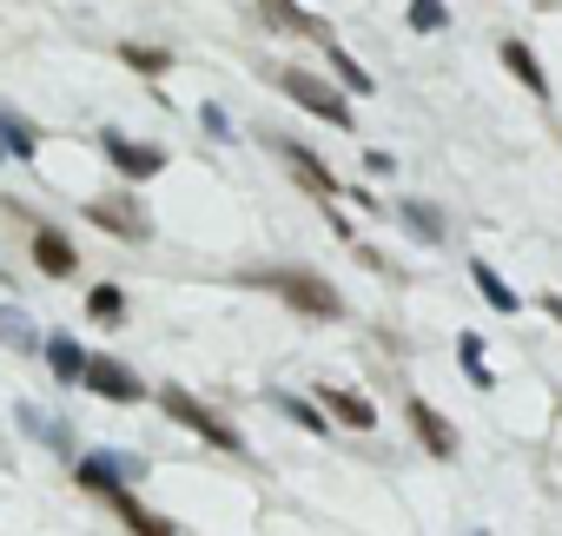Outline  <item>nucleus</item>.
I'll return each mask as SVG.
<instances>
[{
    "label": "nucleus",
    "mask_w": 562,
    "mask_h": 536,
    "mask_svg": "<svg viewBox=\"0 0 562 536\" xmlns=\"http://www.w3.org/2000/svg\"><path fill=\"white\" fill-rule=\"evenodd\" d=\"M199 126H205L212 139H232V120H225V107H199Z\"/></svg>",
    "instance_id": "25"
},
{
    "label": "nucleus",
    "mask_w": 562,
    "mask_h": 536,
    "mask_svg": "<svg viewBox=\"0 0 562 536\" xmlns=\"http://www.w3.org/2000/svg\"><path fill=\"white\" fill-rule=\"evenodd\" d=\"M0 325H8V312H0Z\"/></svg>",
    "instance_id": "27"
},
{
    "label": "nucleus",
    "mask_w": 562,
    "mask_h": 536,
    "mask_svg": "<svg viewBox=\"0 0 562 536\" xmlns=\"http://www.w3.org/2000/svg\"><path fill=\"white\" fill-rule=\"evenodd\" d=\"M271 80H278V93L299 100L305 113H318V120H331V126H358V120H351V100H345L331 80H318V74H305V67H278Z\"/></svg>",
    "instance_id": "3"
},
{
    "label": "nucleus",
    "mask_w": 562,
    "mask_h": 536,
    "mask_svg": "<svg viewBox=\"0 0 562 536\" xmlns=\"http://www.w3.org/2000/svg\"><path fill=\"white\" fill-rule=\"evenodd\" d=\"M542 312H549V319H555V325H562V299H555V292H549V299H542Z\"/></svg>",
    "instance_id": "26"
},
{
    "label": "nucleus",
    "mask_w": 562,
    "mask_h": 536,
    "mask_svg": "<svg viewBox=\"0 0 562 536\" xmlns=\"http://www.w3.org/2000/svg\"><path fill=\"white\" fill-rule=\"evenodd\" d=\"M325 54H331V74H338V93H345V100H351V93H358V100H364V93H378V80H371V74H364L338 41H325Z\"/></svg>",
    "instance_id": "16"
},
{
    "label": "nucleus",
    "mask_w": 562,
    "mask_h": 536,
    "mask_svg": "<svg viewBox=\"0 0 562 536\" xmlns=\"http://www.w3.org/2000/svg\"><path fill=\"white\" fill-rule=\"evenodd\" d=\"M80 384H87L93 398H106V404H139V398H146V384H139V378H133V371H126L120 358H100V351L87 358Z\"/></svg>",
    "instance_id": "4"
},
{
    "label": "nucleus",
    "mask_w": 562,
    "mask_h": 536,
    "mask_svg": "<svg viewBox=\"0 0 562 536\" xmlns=\"http://www.w3.org/2000/svg\"><path fill=\"white\" fill-rule=\"evenodd\" d=\"M457 358H463V371H470V384H483V391L496 384V378H490V365H483V338H476V332H463V338H457Z\"/></svg>",
    "instance_id": "23"
},
{
    "label": "nucleus",
    "mask_w": 562,
    "mask_h": 536,
    "mask_svg": "<svg viewBox=\"0 0 562 536\" xmlns=\"http://www.w3.org/2000/svg\"><path fill=\"white\" fill-rule=\"evenodd\" d=\"M0 153H14V159L27 166V159L41 153V133H34V126H21L14 113H0Z\"/></svg>",
    "instance_id": "19"
},
{
    "label": "nucleus",
    "mask_w": 562,
    "mask_h": 536,
    "mask_svg": "<svg viewBox=\"0 0 562 536\" xmlns=\"http://www.w3.org/2000/svg\"><path fill=\"white\" fill-rule=\"evenodd\" d=\"M159 411H166L172 424H186V431H192L199 444H212V450H232V457L245 450L238 424H232V417H218L205 398H192V391H179V384H166V391H159Z\"/></svg>",
    "instance_id": "2"
},
{
    "label": "nucleus",
    "mask_w": 562,
    "mask_h": 536,
    "mask_svg": "<svg viewBox=\"0 0 562 536\" xmlns=\"http://www.w3.org/2000/svg\"><path fill=\"white\" fill-rule=\"evenodd\" d=\"M470 279H476V292H483V305H490V312H503V319H516V312H522L516 286H509L503 272H490V258H476V265H470Z\"/></svg>",
    "instance_id": "14"
},
{
    "label": "nucleus",
    "mask_w": 562,
    "mask_h": 536,
    "mask_svg": "<svg viewBox=\"0 0 562 536\" xmlns=\"http://www.w3.org/2000/svg\"><path fill=\"white\" fill-rule=\"evenodd\" d=\"M87 319H93V325H120V319H126V292H120V286H93V292H87Z\"/></svg>",
    "instance_id": "20"
},
{
    "label": "nucleus",
    "mask_w": 562,
    "mask_h": 536,
    "mask_svg": "<svg viewBox=\"0 0 562 536\" xmlns=\"http://www.w3.org/2000/svg\"><path fill=\"white\" fill-rule=\"evenodd\" d=\"M87 219H93L100 232L126 238V245H146V238H153V225H146V212H139L133 199H87Z\"/></svg>",
    "instance_id": "7"
},
{
    "label": "nucleus",
    "mask_w": 562,
    "mask_h": 536,
    "mask_svg": "<svg viewBox=\"0 0 562 536\" xmlns=\"http://www.w3.org/2000/svg\"><path fill=\"white\" fill-rule=\"evenodd\" d=\"M74 477H80V490H93V496L106 503L113 490H126V477H133V457H113V450H93V457H80V464H74Z\"/></svg>",
    "instance_id": "9"
},
{
    "label": "nucleus",
    "mask_w": 562,
    "mask_h": 536,
    "mask_svg": "<svg viewBox=\"0 0 562 536\" xmlns=\"http://www.w3.org/2000/svg\"><path fill=\"white\" fill-rule=\"evenodd\" d=\"M47 365H54V378H60V384H80V371H87V351H80L67 332H54V338H47Z\"/></svg>",
    "instance_id": "17"
},
{
    "label": "nucleus",
    "mask_w": 562,
    "mask_h": 536,
    "mask_svg": "<svg viewBox=\"0 0 562 536\" xmlns=\"http://www.w3.org/2000/svg\"><path fill=\"white\" fill-rule=\"evenodd\" d=\"M34 265H41L47 279H74L80 272V252H74V238L60 225H34Z\"/></svg>",
    "instance_id": "10"
},
{
    "label": "nucleus",
    "mask_w": 562,
    "mask_h": 536,
    "mask_svg": "<svg viewBox=\"0 0 562 536\" xmlns=\"http://www.w3.org/2000/svg\"><path fill=\"white\" fill-rule=\"evenodd\" d=\"M318 404H325V417L345 424V431H378V404L358 398V391H345V384H318Z\"/></svg>",
    "instance_id": "11"
},
{
    "label": "nucleus",
    "mask_w": 562,
    "mask_h": 536,
    "mask_svg": "<svg viewBox=\"0 0 562 536\" xmlns=\"http://www.w3.org/2000/svg\"><path fill=\"white\" fill-rule=\"evenodd\" d=\"M258 14H265L271 27H285V34H312L318 47L331 41V27H325V21H312V14L299 8V0H258Z\"/></svg>",
    "instance_id": "13"
},
{
    "label": "nucleus",
    "mask_w": 562,
    "mask_h": 536,
    "mask_svg": "<svg viewBox=\"0 0 562 536\" xmlns=\"http://www.w3.org/2000/svg\"><path fill=\"white\" fill-rule=\"evenodd\" d=\"M443 21H450L443 0H411V27H417V34H437Z\"/></svg>",
    "instance_id": "24"
},
{
    "label": "nucleus",
    "mask_w": 562,
    "mask_h": 536,
    "mask_svg": "<svg viewBox=\"0 0 562 536\" xmlns=\"http://www.w3.org/2000/svg\"><path fill=\"white\" fill-rule=\"evenodd\" d=\"M251 286L278 292V299H285L292 312H305V319H338V312H345L338 286H331V279H318V272H305V265H278V272H251Z\"/></svg>",
    "instance_id": "1"
},
{
    "label": "nucleus",
    "mask_w": 562,
    "mask_h": 536,
    "mask_svg": "<svg viewBox=\"0 0 562 536\" xmlns=\"http://www.w3.org/2000/svg\"><path fill=\"white\" fill-rule=\"evenodd\" d=\"M278 411H285L292 424H305L312 437H331V417H325L318 404H305V398H278Z\"/></svg>",
    "instance_id": "22"
},
{
    "label": "nucleus",
    "mask_w": 562,
    "mask_h": 536,
    "mask_svg": "<svg viewBox=\"0 0 562 536\" xmlns=\"http://www.w3.org/2000/svg\"><path fill=\"white\" fill-rule=\"evenodd\" d=\"M496 54H503V67H509V74H516V80H522V87H529L536 100H549V74L536 67V54H529V41H503Z\"/></svg>",
    "instance_id": "15"
},
{
    "label": "nucleus",
    "mask_w": 562,
    "mask_h": 536,
    "mask_svg": "<svg viewBox=\"0 0 562 536\" xmlns=\"http://www.w3.org/2000/svg\"><path fill=\"white\" fill-rule=\"evenodd\" d=\"M120 60H126L133 74H146V80L172 74V54H166V47H133V41H126V47H120Z\"/></svg>",
    "instance_id": "21"
},
{
    "label": "nucleus",
    "mask_w": 562,
    "mask_h": 536,
    "mask_svg": "<svg viewBox=\"0 0 562 536\" xmlns=\"http://www.w3.org/2000/svg\"><path fill=\"white\" fill-rule=\"evenodd\" d=\"M0 159H8V153H0Z\"/></svg>",
    "instance_id": "28"
},
{
    "label": "nucleus",
    "mask_w": 562,
    "mask_h": 536,
    "mask_svg": "<svg viewBox=\"0 0 562 536\" xmlns=\"http://www.w3.org/2000/svg\"><path fill=\"white\" fill-rule=\"evenodd\" d=\"M100 153H106L126 179H153V172H166V153H159V146H146V139H126L120 126H106V133H100Z\"/></svg>",
    "instance_id": "5"
},
{
    "label": "nucleus",
    "mask_w": 562,
    "mask_h": 536,
    "mask_svg": "<svg viewBox=\"0 0 562 536\" xmlns=\"http://www.w3.org/2000/svg\"><path fill=\"white\" fill-rule=\"evenodd\" d=\"M271 153H278V159H285V166H292V179H299V186H305L312 199H325V205L338 199V179L325 172V159H318V153H305L299 139H278V133H271Z\"/></svg>",
    "instance_id": "6"
},
{
    "label": "nucleus",
    "mask_w": 562,
    "mask_h": 536,
    "mask_svg": "<svg viewBox=\"0 0 562 536\" xmlns=\"http://www.w3.org/2000/svg\"><path fill=\"white\" fill-rule=\"evenodd\" d=\"M106 503H113V516H120V523H126L133 536H179V523H172V516H159L153 503H139L133 490H113Z\"/></svg>",
    "instance_id": "12"
},
{
    "label": "nucleus",
    "mask_w": 562,
    "mask_h": 536,
    "mask_svg": "<svg viewBox=\"0 0 562 536\" xmlns=\"http://www.w3.org/2000/svg\"><path fill=\"white\" fill-rule=\"evenodd\" d=\"M397 219H404L424 245H437V238H443V212H437L430 199H404V205H397Z\"/></svg>",
    "instance_id": "18"
},
{
    "label": "nucleus",
    "mask_w": 562,
    "mask_h": 536,
    "mask_svg": "<svg viewBox=\"0 0 562 536\" xmlns=\"http://www.w3.org/2000/svg\"><path fill=\"white\" fill-rule=\"evenodd\" d=\"M404 417H411V437H417L430 457H457V424H450L443 411H430L424 398H411V404H404Z\"/></svg>",
    "instance_id": "8"
}]
</instances>
